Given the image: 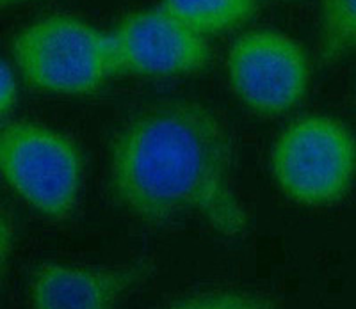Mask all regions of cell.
<instances>
[{"label":"cell","mask_w":356,"mask_h":309,"mask_svg":"<svg viewBox=\"0 0 356 309\" xmlns=\"http://www.w3.org/2000/svg\"><path fill=\"white\" fill-rule=\"evenodd\" d=\"M13 59L33 87L56 94H91L120 73L113 34L66 15L22 28Z\"/></svg>","instance_id":"cell-2"},{"label":"cell","mask_w":356,"mask_h":309,"mask_svg":"<svg viewBox=\"0 0 356 309\" xmlns=\"http://www.w3.org/2000/svg\"><path fill=\"white\" fill-rule=\"evenodd\" d=\"M15 238V231L11 233V222H9V219L6 217L2 219V231H0V240H2V263L6 265V261H8V256H9V251H11V240Z\"/></svg>","instance_id":"cell-12"},{"label":"cell","mask_w":356,"mask_h":309,"mask_svg":"<svg viewBox=\"0 0 356 309\" xmlns=\"http://www.w3.org/2000/svg\"><path fill=\"white\" fill-rule=\"evenodd\" d=\"M168 309H276L271 299L250 290H214L191 295Z\"/></svg>","instance_id":"cell-10"},{"label":"cell","mask_w":356,"mask_h":309,"mask_svg":"<svg viewBox=\"0 0 356 309\" xmlns=\"http://www.w3.org/2000/svg\"><path fill=\"white\" fill-rule=\"evenodd\" d=\"M161 8L198 33L221 34L246 24L257 11V0H162Z\"/></svg>","instance_id":"cell-8"},{"label":"cell","mask_w":356,"mask_h":309,"mask_svg":"<svg viewBox=\"0 0 356 309\" xmlns=\"http://www.w3.org/2000/svg\"><path fill=\"white\" fill-rule=\"evenodd\" d=\"M24 2H33V0H0V6H2V8H8V6L24 4Z\"/></svg>","instance_id":"cell-13"},{"label":"cell","mask_w":356,"mask_h":309,"mask_svg":"<svg viewBox=\"0 0 356 309\" xmlns=\"http://www.w3.org/2000/svg\"><path fill=\"white\" fill-rule=\"evenodd\" d=\"M356 50V0H321V53L326 62Z\"/></svg>","instance_id":"cell-9"},{"label":"cell","mask_w":356,"mask_h":309,"mask_svg":"<svg viewBox=\"0 0 356 309\" xmlns=\"http://www.w3.org/2000/svg\"><path fill=\"white\" fill-rule=\"evenodd\" d=\"M145 263L122 267H79L44 263L31 279L34 309H114L146 279Z\"/></svg>","instance_id":"cell-7"},{"label":"cell","mask_w":356,"mask_h":309,"mask_svg":"<svg viewBox=\"0 0 356 309\" xmlns=\"http://www.w3.org/2000/svg\"><path fill=\"white\" fill-rule=\"evenodd\" d=\"M17 78H15V73H13L9 62L2 65V76H0V110L4 116H8L11 112V109L17 105Z\"/></svg>","instance_id":"cell-11"},{"label":"cell","mask_w":356,"mask_h":309,"mask_svg":"<svg viewBox=\"0 0 356 309\" xmlns=\"http://www.w3.org/2000/svg\"><path fill=\"white\" fill-rule=\"evenodd\" d=\"M120 73L178 76L198 73L209 65L205 37L159 6L123 18L113 33Z\"/></svg>","instance_id":"cell-6"},{"label":"cell","mask_w":356,"mask_h":309,"mask_svg":"<svg viewBox=\"0 0 356 309\" xmlns=\"http://www.w3.org/2000/svg\"><path fill=\"white\" fill-rule=\"evenodd\" d=\"M0 167L13 192L50 219L77 205L82 160L68 137L31 121H13L0 137Z\"/></svg>","instance_id":"cell-4"},{"label":"cell","mask_w":356,"mask_h":309,"mask_svg":"<svg viewBox=\"0 0 356 309\" xmlns=\"http://www.w3.org/2000/svg\"><path fill=\"white\" fill-rule=\"evenodd\" d=\"M275 181L289 199L326 206L348 194L356 178V139L328 116L292 121L271 151Z\"/></svg>","instance_id":"cell-3"},{"label":"cell","mask_w":356,"mask_h":309,"mask_svg":"<svg viewBox=\"0 0 356 309\" xmlns=\"http://www.w3.org/2000/svg\"><path fill=\"white\" fill-rule=\"evenodd\" d=\"M230 141L211 110L162 103L134 117L111 149V183L127 210L150 222L180 213L222 237H243L248 217L230 185Z\"/></svg>","instance_id":"cell-1"},{"label":"cell","mask_w":356,"mask_h":309,"mask_svg":"<svg viewBox=\"0 0 356 309\" xmlns=\"http://www.w3.org/2000/svg\"><path fill=\"white\" fill-rule=\"evenodd\" d=\"M227 73L241 101L267 116L296 107L310 82V65L301 44L269 28L235 40L227 57Z\"/></svg>","instance_id":"cell-5"}]
</instances>
